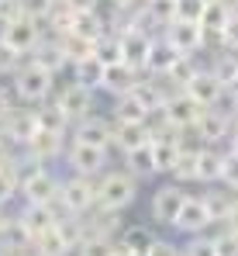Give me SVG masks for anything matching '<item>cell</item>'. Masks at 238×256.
Listing matches in <instances>:
<instances>
[{"instance_id": "1", "label": "cell", "mask_w": 238, "mask_h": 256, "mask_svg": "<svg viewBox=\"0 0 238 256\" xmlns=\"http://www.w3.org/2000/svg\"><path fill=\"white\" fill-rule=\"evenodd\" d=\"M59 190H62V180L48 166L28 163L21 156V198H24V204H55Z\"/></svg>"}, {"instance_id": "2", "label": "cell", "mask_w": 238, "mask_h": 256, "mask_svg": "<svg viewBox=\"0 0 238 256\" xmlns=\"http://www.w3.org/2000/svg\"><path fill=\"white\" fill-rule=\"evenodd\" d=\"M138 194V184L128 170H107L97 180V204L107 208V212H121L135 201Z\"/></svg>"}, {"instance_id": "3", "label": "cell", "mask_w": 238, "mask_h": 256, "mask_svg": "<svg viewBox=\"0 0 238 256\" xmlns=\"http://www.w3.org/2000/svg\"><path fill=\"white\" fill-rule=\"evenodd\" d=\"M59 204L69 214H86L97 208V180L93 176H66L62 180V190H59Z\"/></svg>"}, {"instance_id": "4", "label": "cell", "mask_w": 238, "mask_h": 256, "mask_svg": "<svg viewBox=\"0 0 238 256\" xmlns=\"http://www.w3.org/2000/svg\"><path fill=\"white\" fill-rule=\"evenodd\" d=\"M14 90H17L21 100L41 104V100H48V94H52V73L41 70V66H35V62H24V66L14 73Z\"/></svg>"}, {"instance_id": "5", "label": "cell", "mask_w": 238, "mask_h": 256, "mask_svg": "<svg viewBox=\"0 0 238 256\" xmlns=\"http://www.w3.org/2000/svg\"><path fill=\"white\" fill-rule=\"evenodd\" d=\"M14 218H17V222L38 239V236H45V232H52L62 218H69V212H66L59 201H55V204H24Z\"/></svg>"}, {"instance_id": "6", "label": "cell", "mask_w": 238, "mask_h": 256, "mask_svg": "<svg viewBox=\"0 0 238 256\" xmlns=\"http://www.w3.org/2000/svg\"><path fill=\"white\" fill-rule=\"evenodd\" d=\"M41 38H45L41 21H31V18H17V21H10V24L0 28V42H7L14 52H21V56H31Z\"/></svg>"}, {"instance_id": "7", "label": "cell", "mask_w": 238, "mask_h": 256, "mask_svg": "<svg viewBox=\"0 0 238 256\" xmlns=\"http://www.w3.org/2000/svg\"><path fill=\"white\" fill-rule=\"evenodd\" d=\"M66 163H69L73 173H79V176H93V180H100L104 170H107V149L83 146V142H69V149H66Z\"/></svg>"}, {"instance_id": "8", "label": "cell", "mask_w": 238, "mask_h": 256, "mask_svg": "<svg viewBox=\"0 0 238 256\" xmlns=\"http://www.w3.org/2000/svg\"><path fill=\"white\" fill-rule=\"evenodd\" d=\"M211 225H214V214H211V208H207V201H204V194H190L173 228L194 239V236H204V232H207Z\"/></svg>"}, {"instance_id": "9", "label": "cell", "mask_w": 238, "mask_h": 256, "mask_svg": "<svg viewBox=\"0 0 238 256\" xmlns=\"http://www.w3.org/2000/svg\"><path fill=\"white\" fill-rule=\"evenodd\" d=\"M194 132H197V138L204 142V146H221V142H228L232 138V118L225 114V111H218V108H207L204 114L197 118V125H194Z\"/></svg>"}, {"instance_id": "10", "label": "cell", "mask_w": 238, "mask_h": 256, "mask_svg": "<svg viewBox=\"0 0 238 256\" xmlns=\"http://www.w3.org/2000/svg\"><path fill=\"white\" fill-rule=\"evenodd\" d=\"M187 190H180L176 184H166V187H159L156 198H152V218L162 222V225H176V218L183 212V204H187Z\"/></svg>"}, {"instance_id": "11", "label": "cell", "mask_w": 238, "mask_h": 256, "mask_svg": "<svg viewBox=\"0 0 238 256\" xmlns=\"http://www.w3.org/2000/svg\"><path fill=\"white\" fill-rule=\"evenodd\" d=\"M200 114H204V108H200V104L190 97V94H187V90H176V94L169 97V104L162 108V118H166V122H173L176 128H183V132L197 125Z\"/></svg>"}, {"instance_id": "12", "label": "cell", "mask_w": 238, "mask_h": 256, "mask_svg": "<svg viewBox=\"0 0 238 256\" xmlns=\"http://www.w3.org/2000/svg\"><path fill=\"white\" fill-rule=\"evenodd\" d=\"M73 142H83V146H97V149H111L114 146V125L90 114L73 125Z\"/></svg>"}, {"instance_id": "13", "label": "cell", "mask_w": 238, "mask_h": 256, "mask_svg": "<svg viewBox=\"0 0 238 256\" xmlns=\"http://www.w3.org/2000/svg\"><path fill=\"white\" fill-rule=\"evenodd\" d=\"M55 100H59V108L66 111V118H69L73 125L93 114V90H90V86H83V84H69L59 97H55Z\"/></svg>"}, {"instance_id": "14", "label": "cell", "mask_w": 238, "mask_h": 256, "mask_svg": "<svg viewBox=\"0 0 238 256\" xmlns=\"http://www.w3.org/2000/svg\"><path fill=\"white\" fill-rule=\"evenodd\" d=\"M162 35L176 45L183 56H194L197 48H204V45H207V35H204L200 21H180V18H176V21H173V24H169Z\"/></svg>"}, {"instance_id": "15", "label": "cell", "mask_w": 238, "mask_h": 256, "mask_svg": "<svg viewBox=\"0 0 238 256\" xmlns=\"http://www.w3.org/2000/svg\"><path fill=\"white\" fill-rule=\"evenodd\" d=\"M62 152H66V142H62V135H52V132H38V135L21 149V156H24L28 163H38V166L59 160Z\"/></svg>"}, {"instance_id": "16", "label": "cell", "mask_w": 238, "mask_h": 256, "mask_svg": "<svg viewBox=\"0 0 238 256\" xmlns=\"http://www.w3.org/2000/svg\"><path fill=\"white\" fill-rule=\"evenodd\" d=\"M3 138L10 142V146H28L35 135H38V118H35V108H24V111H14L7 122H3Z\"/></svg>"}, {"instance_id": "17", "label": "cell", "mask_w": 238, "mask_h": 256, "mask_svg": "<svg viewBox=\"0 0 238 256\" xmlns=\"http://www.w3.org/2000/svg\"><path fill=\"white\" fill-rule=\"evenodd\" d=\"M187 94H190L200 108L207 111V108H218V104H221V97L228 94V86L221 84V80H218L211 70H200L197 76H194V84L187 86Z\"/></svg>"}, {"instance_id": "18", "label": "cell", "mask_w": 238, "mask_h": 256, "mask_svg": "<svg viewBox=\"0 0 238 256\" xmlns=\"http://www.w3.org/2000/svg\"><path fill=\"white\" fill-rule=\"evenodd\" d=\"M180 59H183V52L169 42L166 35H156V38H152V52H149L145 73H152V76H169V70H173Z\"/></svg>"}, {"instance_id": "19", "label": "cell", "mask_w": 238, "mask_h": 256, "mask_svg": "<svg viewBox=\"0 0 238 256\" xmlns=\"http://www.w3.org/2000/svg\"><path fill=\"white\" fill-rule=\"evenodd\" d=\"M159 239L149 232V225H128L118 236V253L121 256H149Z\"/></svg>"}, {"instance_id": "20", "label": "cell", "mask_w": 238, "mask_h": 256, "mask_svg": "<svg viewBox=\"0 0 238 256\" xmlns=\"http://www.w3.org/2000/svg\"><path fill=\"white\" fill-rule=\"evenodd\" d=\"M121 52H124V62H128V66H135L138 73H145V66H149V52H152V35L131 28L128 35H121Z\"/></svg>"}, {"instance_id": "21", "label": "cell", "mask_w": 238, "mask_h": 256, "mask_svg": "<svg viewBox=\"0 0 238 256\" xmlns=\"http://www.w3.org/2000/svg\"><path fill=\"white\" fill-rule=\"evenodd\" d=\"M142 80H145V76H142L135 66H128V62H118V66H107V73H104V84H100V86H104L107 94H114V100H118V97H124V94H131V90L142 84Z\"/></svg>"}, {"instance_id": "22", "label": "cell", "mask_w": 238, "mask_h": 256, "mask_svg": "<svg viewBox=\"0 0 238 256\" xmlns=\"http://www.w3.org/2000/svg\"><path fill=\"white\" fill-rule=\"evenodd\" d=\"M69 35L86 38V42L97 45L104 35H107V18H104L100 10H79V14H73V28H69Z\"/></svg>"}, {"instance_id": "23", "label": "cell", "mask_w": 238, "mask_h": 256, "mask_svg": "<svg viewBox=\"0 0 238 256\" xmlns=\"http://www.w3.org/2000/svg\"><path fill=\"white\" fill-rule=\"evenodd\" d=\"M232 14H235V10H232L228 4H221V0L207 4V10H204V18H200V28H204L207 42H218V45H221V35H225V28H228Z\"/></svg>"}, {"instance_id": "24", "label": "cell", "mask_w": 238, "mask_h": 256, "mask_svg": "<svg viewBox=\"0 0 238 256\" xmlns=\"http://www.w3.org/2000/svg\"><path fill=\"white\" fill-rule=\"evenodd\" d=\"M31 62L35 66H41V70H48L52 76L69 62L66 59V52H62V45H59V38H52V35H45L38 45H35V52H31Z\"/></svg>"}, {"instance_id": "25", "label": "cell", "mask_w": 238, "mask_h": 256, "mask_svg": "<svg viewBox=\"0 0 238 256\" xmlns=\"http://www.w3.org/2000/svg\"><path fill=\"white\" fill-rule=\"evenodd\" d=\"M114 146L121 152H135L142 146H152V135H149V122L145 125H128V122H114Z\"/></svg>"}, {"instance_id": "26", "label": "cell", "mask_w": 238, "mask_h": 256, "mask_svg": "<svg viewBox=\"0 0 238 256\" xmlns=\"http://www.w3.org/2000/svg\"><path fill=\"white\" fill-rule=\"evenodd\" d=\"M204 201H207V208L214 214V225H225L238 208V194L235 187H225V190H204Z\"/></svg>"}, {"instance_id": "27", "label": "cell", "mask_w": 238, "mask_h": 256, "mask_svg": "<svg viewBox=\"0 0 238 256\" xmlns=\"http://www.w3.org/2000/svg\"><path fill=\"white\" fill-rule=\"evenodd\" d=\"M35 118H38V132H52V135H62L66 128L73 125L66 118V111L59 108V100H41L35 108Z\"/></svg>"}, {"instance_id": "28", "label": "cell", "mask_w": 238, "mask_h": 256, "mask_svg": "<svg viewBox=\"0 0 238 256\" xmlns=\"http://www.w3.org/2000/svg\"><path fill=\"white\" fill-rule=\"evenodd\" d=\"M152 114H149V108L135 97V94H124L114 100V122H128V125H145Z\"/></svg>"}, {"instance_id": "29", "label": "cell", "mask_w": 238, "mask_h": 256, "mask_svg": "<svg viewBox=\"0 0 238 256\" xmlns=\"http://www.w3.org/2000/svg\"><path fill=\"white\" fill-rule=\"evenodd\" d=\"M221 173H225V152L214 149V146H204L200 163H197V176L204 184H221Z\"/></svg>"}, {"instance_id": "30", "label": "cell", "mask_w": 238, "mask_h": 256, "mask_svg": "<svg viewBox=\"0 0 238 256\" xmlns=\"http://www.w3.org/2000/svg\"><path fill=\"white\" fill-rule=\"evenodd\" d=\"M104 73H107V66L97 59V56H90V59H83L73 66V84H83V86H100L104 84Z\"/></svg>"}, {"instance_id": "31", "label": "cell", "mask_w": 238, "mask_h": 256, "mask_svg": "<svg viewBox=\"0 0 238 256\" xmlns=\"http://www.w3.org/2000/svg\"><path fill=\"white\" fill-rule=\"evenodd\" d=\"M124 170L131 173L135 180H138V176H152V173H156L152 146H142V149H135V152H124Z\"/></svg>"}, {"instance_id": "32", "label": "cell", "mask_w": 238, "mask_h": 256, "mask_svg": "<svg viewBox=\"0 0 238 256\" xmlns=\"http://www.w3.org/2000/svg\"><path fill=\"white\" fill-rule=\"evenodd\" d=\"M35 253L38 256H73V246L66 242V236L59 232V225L52 228V232H45L35 239Z\"/></svg>"}, {"instance_id": "33", "label": "cell", "mask_w": 238, "mask_h": 256, "mask_svg": "<svg viewBox=\"0 0 238 256\" xmlns=\"http://www.w3.org/2000/svg\"><path fill=\"white\" fill-rule=\"evenodd\" d=\"M211 73H214L225 86H232L238 80V52L218 48V56H214V62H211Z\"/></svg>"}, {"instance_id": "34", "label": "cell", "mask_w": 238, "mask_h": 256, "mask_svg": "<svg viewBox=\"0 0 238 256\" xmlns=\"http://www.w3.org/2000/svg\"><path fill=\"white\" fill-rule=\"evenodd\" d=\"M197 163H200V149H180V160H176V166H173L176 184L200 180V176H197Z\"/></svg>"}, {"instance_id": "35", "label": "cell", "mask_w": 238, "mask_h": 256, "mask_svg": "<svg viewBox=\"0 0 238 256\" xmlns=\"http://www.w3.org/2000/svg\"><path fill=\"white\" fill-rule=\"evenodd\" d=\"M14 194H21V160L0 170V204H7Z\"/></svg>"}, {"instance_id": "36", "label": "cell", "mask_w": 238, "mask_h": 256, "mask_svg": "<svg viewBox=\"0 0 238 256\" xmlns=\"http://www.w3.org/2000/svg\"><path fill=\"white\" fill-rule=\"evenodd\" d=\"M93 56H97V59H100L104 66H118V62H124V52H121V38L107 32V35H104L100 42L93 45Z\"/></svg>"}, {"instance_id": "37", "label": "cell", "mask_w": 238, "mask_h": 256, "mask_svg": "<svg viewBox=\"0 0 238 256\" xmlns=\"http://www.w3.org/2000/svg\"><path fill=\"white\" fill-rule=\"evenodd\" d=\"M197 73H200V66L194 62V56H183V59L169 70V76H166V80L176 86V90H187V86L194 84V76H197Z\"/></svg>"}, {"instance_id": "38", "label": "cell", "mask_w": 238, "mask_h": 256, "mask_svg": "<svg viewBox=\"0 0 238 256\" xmlns=\"http://www.w3.org/2000/svg\"><path fill=\"white\" fill-rule=\"evenodd\" d=\"M152 160H156V173H173L176 160H180V146L176 142H152Z\"/></svg>"}, {"instance_id": "39", "label": "cell", "mask_w": 238, "mask_h": 256, "mask_svg": "<svg viewBox=\"0 0 238 256\" xmlns=\"http://www.w3.org/2000/svg\"><path fill=\"white\" fill-rule=\"evenodd\" d=\"M59 45H62V52H66V59H69L73 66L93 56V42H86V38H76V35H62V38H59Z\"/></svg>"}, {"instance_id": "40", "label": "cell", "mask_w": 238, "mask_h": 256, "mask_svg": "<svg viewBox=\"0 0 238 256\" xmlns=\"http://www.w3.org/2000/svg\"><path fill=\"white\" fill-rule=\"evenodd\" d=\"M55 7H59L55 0H21V14H24V18H31V21H41V24L52 18V10H55Z\"/></svg>"}, {"instance_id": "41", "label": "cell", "mask_w": 238, "mask_h": 256, "mask_svg": "<svg viewBox=\"0 0 238 256\" xmlns=\"http://www.w3.org/2000/svg\"><path fill=\"white\" fill-rule=\"evenodd\" d=\"M21 66H24V56L14 52L7 42H0V76H10V73H17Z\"/></svg>"}, {"instance_id": "42", "label": "cell", "mask_w": 238, "mask_h": 256, "mask_svg": "<svg viewBox=\"0 0 238 256\" xmlns=\"http://www.w3.org/2000/svg\"><path fill=\"white\" fill-rule=\"evenodd\" d=\"M114 250H118V242H111V239H83V246L73 256H111Z\"/></svg>"}, {"instance_id": "43", "label": "cell", "mask_w": 238, "mask_h": 256, "mask_svg": "<svg viewBox=\"0 0 238 256\" xmlns=\"http://www.w3.org/2000/svg\"><path fill=\"white\" fill-rule=\"evenodd\" d=\"M183 256H218L214 236H194V239L183 246Z\"/></svg>"}, {"instance_id": "44", "label": "cell", "mask_w": 238, "mask_h": 256, "mask_svg": "<svg viewBox=\"0 0 238 256\" xmlns=\"http://www.w3.org/2000/svg\"><path fill=\"white\" fill-rule=\"evenodd\" d=\"M207 10V0H176V18L180 21H200Z\"/></svg>"}, {"instance_id": "45", "label": "cell", "mask_w": 238, "mask_h": 256, "mask_svg": "<svg viewBox=\"0 0 238 256\" xmlns=\"http://www.w3.org/2000/svg\"><path fill=\"white\" fill-rule=\"evenodd\" d=\"M221 184L225 187H238V152H225V173H221Z\"/></svg>"}, {"instance_id": "46", "label": "cell", "mask_w": 238, "mask_h": 256, "mask_svg": "<svg viewBox=\"0 0 238 256\" xmlns=\"http://www.w3.org/2000/svg\"><path fill=\"white\" fill-rule=\"evenodd\" d=\"M221 48L238 52V10L232 14V21H228V28H225V35H221Z\"/></svg>"}, {"instance_id": "47", "label": "cell", "mask_w": 238, "mask_h": 256, "mask_svg": "<svg viewBox=\"0 0 238 256\" xmlns=\"http://www.w3.org/2000/svg\"><path fill=\"white\" fill-rule=\"evenodd\" d=\"M62 7H66V10H73V14H79V10H97V7H100V0H62Z\"/></svg>"}, {"instance_id": "48", "label": "cell", "mask_w": 238, "mask_h": 256, "mask_svg": "<svg viewBox=\"0 0 238 256\" xmlns=\"http://www.w3.org/2000/svg\"><path fill=\"white\" fill-rule=\"evenodd\" d=\"M10 114H14V104H10V90H7V86H0V125H3V122H7Z\"/></svg>"}, {"instance_id": "49", "label": "cell", "mask_w": 238, "mask_h": 256, "mask_svg": "<svg viewBox=\"0 0 238 256\" xmlns=\"http://www.w3.org/2000/svg\"><path fill=\"white\" fill-rule=\"evenodd\" d=\"M149 256H183V250H176L173 242H166V239H159L156 246H152V253Z\"/></svg>"}, {"instance_id": "50", "label": "cell", "mask_w": 238, "mask_h": 256, "mask_svg": "<svg viewBox=\"0 0 238 256\" xmlns=\"http://www.w3.org/2000/svg\"><path fill=\"white\" fill-rule=\"evenodd\" d=\"M10 222H14V214H7V212H3V204H0V239H3V232L10 228Z\"/></svg>"}, {"instance_id": "51", "label": "cell", "mask_w": 238, "mask_h": 256, "mask_svg": "<svg viewBox=\"0 0 238 256\" xmlns=\"http://www.w3.org/2000/svg\"><path fill=\"white\" fill-rule=\"evenodd\" d=\"M145 0H111V7H124V10H135V7H142Z\"/></svg>"}, {"instance_id": "52", "label": "cell", "mask_w": 238, "mask_h": 256, "mask_svg": "<svg viewBox=\"0 0 238 256\" xmlns=\"http://www.w3.org/2000/svg\"><path fill=\"white\" fill-rule=\"evenodd\" d=\"M228 97H232V100H235V104H238V80H235V84H232V86H228Z\"/></svg>"}, {"instance_id": "53", "label": "cell", "mask_w": 238, "mask_h": 256, "mask_svg": "<svg viewBox=\"0 0 238 256\" xmlns=\"http://www.w3.org/2000/svg\"><path fill=\"white\" fill-rule=\"evenodd\" d=\"M228 142H232V152H238V128L232 132V138H228Z\"/></svg>"}, {"instance_id": "54", "label": "cell", "mask_w": 238, "mask_h": 256, "mask_svg": "<svg viewBox=\"0 0 238 256\" xmlns=\"http://www.w3.org/2000/svg\"><path fill=\"white\" fill-rule=\"evenodd\" d=\"M228 118H232V128H238V104L232 108V114H228Z\"/></svg>"}, {"instance_id": "55", "label": "cell", "mask_w": 238, "mask_h": 256, "mask_svg": "<svg viewBox=\"0 0 238 256\" xmlns=\"http://www.w3.org/2000/svg\"><path fill=\"white\" fill-rule=\"evenodd\" d=\"M0 146H7V138H3V128H0Z\"/></svg>"}, {"instance_id": "56", "label": "cell", "mask_w": 238, "mask_h": 256, "mask_svg": "<svg viewBox=\"0 0 238 256\" xmlns=\"http://www.w3.org/2000/svg\"><path fill=\"white\" fill-rule=\"evenodd\" d=\"M111 256H121V253H118V250H114V253H111Z\"/></svg>"}, {"instance_id": "57", "label": "cell", "mask_w": 238, "mask_h": 256, "mask_svg": "<svg viewBox=\"0 0 238 256\" xmlns=\"http://www.w3.org/2000/svg\"><path fill=\"white\" fill-rule=\"evenodd\" d=\"M0 256H7V253H3V250H0Z\"/></svg>"}, {"instance_id": "58", "label": "cell", "mask_w": 238, "mask_h": 256, "mask_svg": "<svg viewBox=\"0 0 238 256\" xmlns=\"http://www.w3.org/2000/svg\"><path fill=\"white\" fill-rule=\"evenodd\" d=\"M55 4H62V0H55Z\"/></svg>"}, {"instance_id": "59", "label": "cell", "mask_w": 238, "mask_h": 256, "mask_svg": "<svg viewBox=\"0 0 238 256\" xmlns=\"http://www.w3.org/2000/svg\"><path fill=\"white\" fill-rule=\"evenodd\" d=\"M235 194H238V187H235Z\"/></svg>"}, {"instance_id": "60", "label": "cell", "mask_w": 238, "mask_h": 256, "mask_svg": "<svg viewBox=\"0 0 238 256\" xmlns=\"http://www.w3.org/2000/svg\"><path fill=\"white\" fill-rule=\"evenodd\" d=\"M0 4H3V0H0Z\"/></svg>"}]
</instances>
